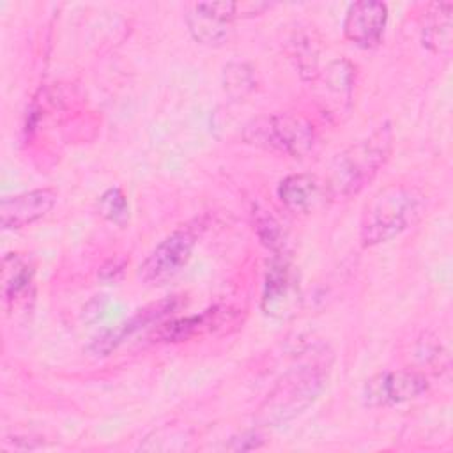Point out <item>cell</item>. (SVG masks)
Segmentation results:
<instances>
[{
	"label": "cell",
	"mask_w": 453,
	"mask_h": 453,
	"mask_svg": "<svg viewBox=\"0 0 453 453\" xmlns=\"http://www.w3.org/2000/svg\"><path fill=\"white\" fill-rule=\"evenodd\" d=\"M393 149V127L380 124L366 138L354 142L329 165L324 180L326 195L334 200H345L365 189L389 159Z\"/></svg>",
	"instance_id": "6da1fadb"
},
{
	"label": "cell",
	"mask_w": 453,
	"mask_h": 453,
	"mask_svg": "<svg viewBox=\"0 0 453 453\" xmlns=\"http://www.w3.org/2000/svg\"><path fill=\"white\" fill-rule=\"evenodd\" d=\"M331 359L313 354L308 361L290 368L260 403L255 419L262 426H276L297 418L324 391Z\"/></svg>",
	"instance_id": "7a4b0ae2"
},
{
	"label": "cell",
	"mask_w": 453,
	"mask_h": 453,
	"mask_svg": "<svg viewBox=\"0 0 453 453\" xmlns=\"http://www.w3.org/2000/svg\"><path fill=\"white\" fill-rule=\"evenodd\" d=\"M425 195L416 186L388 184L365 203L359 239L365 248L388 242L412 226L425 211Z\"/></svg>",
	"instance_id": "3957f363"
},
{
	"label": "cell",
	"mask_w": 453,
	"mask_h": 453,
	"mask_svg": "<svg viewBox=\"0 0 453 453\" xmlns=\"http://www.w3.org/2000/svg\"><path fill=\"white\" fill-rule=\"evenodd\" d=\"M242 140L265 150L304 157L313 150L317 133L301 113H273L248 122L242 129Z\"/></svg>",
	"instance_id": "277c9868"
},
{
	"label": "cell",
	"mask_w": 453,
	"mask_h": 453,
	"mask_svg": "<svg viewBox=\"0 0 453 453\" xmlns=\"http://www.w3.org/2000/svg\"><path fill=\"white\" fill-rule=\"evenodd\" d=\"M267 4L198 2L186 14L191 35L207 46H219L230 39V25L239 16H253L267 9Z\"/></svg>",
	"instance_id": "5b68a950"
},
{
	"label": "cell",
	"mask_w": 453,
	"mask_h": 453,
	"mask_svg": "<svg viewBox=\"0 0 453 453\" xmlns=\"http://www.w3.org/2000/svg\"><path fill=\"white\" fill-rule=\"evenodd\" d=\"M195 248V235L188 228H179L166 235L140 264L142 283L157 287L175 278L189 262Z\"/></svg>",
	"instance_id": "8992f818"
},
{
	"label": "cell",
	"mask_w": 453,
	"mask_h": 453,
	"mask_svg": "<svg viewBox=\"0 0 453 453\" xmlns=\"http://www.w3.org/2000/svg\"><path fill=\"white\" fill-rule=\"evenodd\" d=\"M428 391V380L414 370L382 372L368 379L363 386V403L366 407L398 405L419 398Z\"/></svg>",
	"instance_id": "52a82bcc"
},
{
	"label": "cell",
	"mask_w": 453,
	"mask_h": 453,
	"mask_svg": "<svg viewBox=\"0 0 453 453\" xmlns=\"http://www.w3.org/2000/svg\"><path fill=\"white\" fill-rule=\"evenodd\" d=\"M301 288L297 274L283 258H274L267 269L262 290V311L274 319H285L297 311Z\"/></svg>",
	"instance_id": "ba28073f"
},
{
	"label": "cell",
	"mask_w": 453,
	"mask_h": 453,
	"mask_svg": "<svg viewBox=\"0 0 453 453\" xmlns=\"http://www.w3.org/2000/svg\"><path fill=\"white\" fill-rule=\"evenodd\" d=\"M234 320L235 313L232 310L223 306H212L196 315H188L161 324L154 333V342L175 343L207 336L218 329H225V326L234 324Z\"/></svg>",
	"instance_id": "9c48e42d"
},
{
	"label": "cell",
	"mask_w": 453,
	"mask_h": 453,
	"mask_svg": "<svg viewBox=\"0 0 453 453\" xmlns=\"http://www.w3.org/2000/svg\"><path fill=\"white\" fill-rule=\"evenodd\" d=\"M388 23V5L377 0H359L349 5L343 35L361 48H373L382 41Z\"/></svg>",
	"instance_id": "30bf717a"
},
{
	"label": "cell",
	"mask_w": 453,
	"mask_h": 453,
	"mask_svg": "<svg viewBox=\"0 0 453 453\" xmlns=\"http://www.w3.org/2000/svg\"><path fill=\"white\" fill-rule=\"evenodd\" d=\"M57 203V191L51 188L32 189L5 196L0 203V223L4 230H19L42 219Z\"/></svg>",
	"instance_id": "8fae6325"
},
{
	"label": "cell",
	"mask_w": 453,
	"mask_h": 453,
	"mask_svg": "<svg viewBox=\"0 0 453 453\" xmlns=\"http://www.w3.org/2000/svg\"><path fill=\"white\" fill-rule=\"evenodd\" d=\"M177 297H168L161 299L157 303H152L142 310H138L134 315H131L127 320L117 324L111 329L103 331L90 345V350L96 356H106L111 350H115L122 342H126L129 336L143 329L145 326H150L154 322L163 320L166 315L177 310Z\"/></svg>",
	"instance_id": "7c38bea8"
},
{
	"label": "cell",
	"mask_w": 453,
	"mask_h": 453,
	"mask_svg": "<svg viewBox=\"0 0 453 453\" xmlns=\"http://www.w3.org/2000/svg\"><path fill=\"white\" fill-rule=\"evenodd\" d=\"M278 198L294 214H310L327 196L324 182L310 173L287 175L278 184Z\"/></svg>",
	"instance_id": "4fadbf2b"
},
{
	"label": "cell",
	"mask_w": 453,
	"mask_h": 453,
	"mask_svg": "<svg viewBox=\"0 0 453 453\" xmlns=\"http://www.w3.org/2000/svg\"><path fill=\"white\" fill-rule=\"evenodd\" d=\"M34 283V265L19 253H7L2 260V297L7 306H14L30 294Z\"/></svg>",
	"instance_id": "5bb4252c"
},
{
	"label": "cell",
	"mask_w": 453,
	"mask_h": 453,
	"mask_svg": "<svg viewBox=\"0 0 453 453\" xmlns=\"http://www.w3.org/2000/svg\"><path fill=\"white\" fill-rule=\"evenodd\" d=\"M428 23L423 27V44L435 53H448L451 48V9L449 2L432 4Z\"/></svg>",
	"instance_id": "9a60e30c"
},
{
	"label": "cell",
	"mask_w": 453,
	"mask_h": 453,
	"mask_svg": "<svg viewBox=\"0 0 453 453\" xmlns=\"http://www.w3.org/2000/svg\"><path fill=\"white\" fill-rule=\"evenodd\" d=\"M253 225L255 232L264 246H267L271 251L280 255L285 250L287 244V234L281 228L280 221L269 214L265 209H260L258 205L253 207Z\"/></svg>",
	"instance_id": "2e32d148"
},
{
	"label": "cell",
	"mask_w": 453,
	"mask_h": 453,
	"mask_svg": "<svg viewBox=\"0 0 453 453\" xmlns=\"http://www.w3.org/2000/svg\"><path fill=\"white\" fill-rule=\"evenodd\" d=\"M290 58L296 64V69L304 80H315L319 76V51L315 42L306 34H297L290 41Z\"/></svg>",
	"instance_id": "e0dca14e"
},
{
	"label": "cell",
	"mask_w": 453,
	"mask_h": 453,
	"mask_svg": "<svg viewBox=\"0 0 453 453\" xmlns=\"http://www.w3.org/2000/svg\"><path fill=\"white\" fill-rule=\"evenodd\" d=\"M354 80H356V71L354 65L345 60H333L324 73V87L327 92L338 96L340 99H350L352 88H354Z\"/></svg>",
	"instance_id": "ac0fdd59"
},
{
	"label": "cell",
	"mask_w": 453,
	"mask_h": 453,
	"mask_svg": "<svg viewBox=\"0 0 453 453\" xmlns=\"http://www.w3.org/2000/svg\"><path fill=\"white\" fill-rule=\"evenodd\" d=\"M97 211L106 221L117 226H126L129 221V203L120 188L106 189L97 200Z\"/></svg>",
	"instance_id": "d6986e66"
},
{
	"label": "cell",
	"mask_w": 453,
	"mask_h": 453,
	"mask_svg": "<svg viewBox=\"0 0 453 453\" xmlns=\"http://www.w3.org/2000/svg\"><path fill=\"white\" fill-rule=\"evenodd\" d=\"M223 83H225V90L232 97L235 99L244 97L248 92L255 88L253 69L248 64H241V62L228 64L223 73Z\"/></svg>",
	"instance_id": "ffe728a7"
},
{
	"label": "cell",
	"mask_w": 453,
	"mask_h": 453,
	"mask_svg": "<svg viewBox=\"0 0 453 453\" xmlns=\"http://www.w3.org/2000/svg\"><path fill=\"white\" fill-rule=\"evenodd\" d=\"M262 446V437L255 432H244L239 437H234L232 442L228 444V449L234 451H248V449H257Z\"/></svg>",
	"instance_id": "44dd1931"
},
{
	"label": "cell",
	"mask_w": 453,
	"mask_h": 453,
	"mask_svg": "<svg viewBox=\"0 0 453 453\" xmlns=\"http://www.w3.org/2000/svg\"><path fill=\"white\" fill-rule=\"evenodd\" d=\"M124 262H120V260H110V262H106L103 267H101V271H99V276H101V280H104V281H117L120 276H122V273H124Z\"/></svg>",
	"instance_id": "7402d4cb"
}]
</instances>
